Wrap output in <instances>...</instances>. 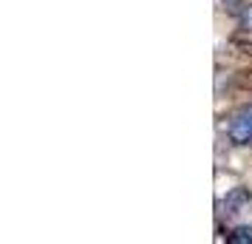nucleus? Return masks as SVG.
Segmentation results:
<instances>
[{
    "label": "nucleus",
    "mask_w": 252,
    "mask_h": 244,
    "mask_svg": "<svg viewBox=\"0 0 252 244\" xmlns=\"http://www.w3.org/2000/svg\"><path fill=\"white\" fill-rule=\"evenodd\" d=\"M227 137L229 142L235 145V148H244V145H250L252 142V119L247 114H238L232 122H229L227 128Z\"/></svg>",
    "instance_id": "nucleus-1"
},
{
    "label": "nucleus",
    "mask_w": 252,
    "mask_h": 244,
    "mask_svg": "<svg viewBox=\"0 0 252 244\" xmlns=\"http://www.w3.org/2000/svg\"><path fill=\"white\" fill-rule=\"evenodd\" d=\"M250 190L247 187H232L227 193V199H224V208H227V213H241V210L250 205Z\"/></svg>",
    "instance_id": "nucleus-2"
},
{
    "label": "nucleus",
    "mask_w": 252,
    "mask_h": 244,
    "mask_svg": "<svg viewBox=\"0 0 252 244\" xmlns=\"http://www.w3.org/2000/svg\"><path fill=\"white\" fill-rule=\"evenodd\" d=\"M229 244H252V227H235L229 233Z\"/></svg>",
    "instance_id": "nucleus-3"
},
{
    "label": "nucleus",
    "mask_w": 252,
    "mask_h": 244,
    "mask_svg": "<svg viewBox=\"0 0 252 244\" xmlns=\"http://www.w3.org/2000/svg\"><path fill=\"white\" fill-rule=\"evenodd\" d=\"M238 23H241V29H244V32H252V6H244Z\"/></svg>",
    "instance_id": "nucleus-4"
}]
</instances>
